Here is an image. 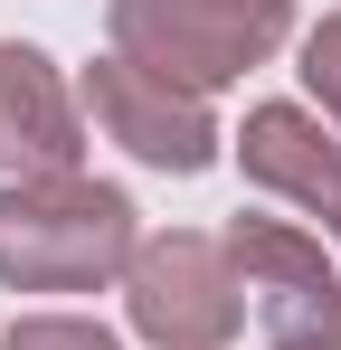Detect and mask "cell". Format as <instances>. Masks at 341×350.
Wrapping results in <instances>:
<instances>
[{
	"label": "cell",
	"mask_w": 341,
	"mask_h": 350,
	"mask_svg": "<svg viewBox=\"0 0 341 350\" xmlns=\"http://www.w3.org/2000/svg\"><path fill=\"white\" fill-rule=\"evenodd\" d=\"M294 76H303L313 114H323V123L341 133V10H323V19L303 29V66H294Z\"/></svg>",
	"instance_id": "9"
},
{
	"label": "cell",
	"mask_w": 341,
	"mask_h": 350,
	"mask_svg": "<svg viewBox=\"0 0 341 350\" xmlns=\"http://www.w3.org/2000/svg\"><path fill=\"white\" fill-rule=\"evenodd\" d=\"M237 171L256 180L266 199H284V208H303V218H323V228L341 237V133L313 105H247V123H237Z\"/></svg>",
	"instance_id": "7"
},
{
	"label": "cell",
	"mask_w": 341,
	"mask_h": 350,
	"mask_svg": "<svg viewBox=\"0 0 341 350\" xmlns=\"http://www.w3.org/2000/svg\"><path fill=\"white\" fill-rule=\"evenodd\" d=\"M76 105H86V123L105 142H123L142 171H170V180H199L218 161V142H227L218 114H209V95H190V85H170V76H152L133 57H114V48L86 66Z\"/></svg>",
	"instance_id": "5"
},
{
	"label": "cell",
	"mask_w": 341,
	"mask_h": 350,
	"mask_svg": "<svg viewBox=\"0 0 341 350\" xmlns=\"http://www.w3.org/2000/svg\"><path fill=\"white\" fill-rule=\"evenodd\" d=\"M105 38L190 95H227L294 38V0H105Z\"/></svg>",
	"instance_id": "2"
},
{
	"label": "cell",
	"mask_w": 341,
	"mask_h": 350,
	"mask_svg": "<svg viewBox=\"0 0 341 350\" xmlns=\"http://www.w3.org/2000/svg\"><path fill=\"white\" fill-rule=\"evenodd\" d=\"M123 322L142 350H227L247 332L237 303V265H227L218 228H162L133 246L123 265Z\"/></svg>",
	"instance_id": "3"
},
{
	"label": "cell",
	"mask_w": 341,
	"mask_h": 350,
	"mask_svg": "<svg viewBox=\"0 0 341 350\" xmlns=\"http://www.w3.org/2000/svg\"><path fill=\"white\" fill-rule=\"evenodd\" d=\"M133 246H142L133 189L95 171L0 180V284L10 293H105L123 284Z\"/></svg>",
	"instance_id": "1"
},
{
	"label": "cell",
	"mask_w": 341,
	"mask_h": 350,
	"mask_svg": "<svg viewBox=\"0 0 341 350\" xmlns=\"http://www.w3.org/2000/svg\"><path fill=\"white\" fill-rule=\"evenodd\" d=\"M227 265H237V303L256 350H341V265L323 237L294 218H227Z\"/></svg>",
	"instance_id": "4"
},
{
	"label": "cell",
	"mask_w": 341,
	"mask_h": 350,
	"mask_svg": "<svg viewBox=\"0 0 341 350\" xmlns=\"http://www.w3.org/2000/svg\"><path fill=\"white\" fill-rule=\"evenodd\" d=\"M57 171H86V105L48 48L0 38V180H57Z\"/></svg>",
	"instance_id": "6"
},
{
	"label": "cell",
	"mask_w": 341,
	"mask_h": 350,
	"mask_svg": "<svg viewBox=\"0 0 341 350\" xmlns=\"http://www.w3.org/2000/svg\"><path fill=\"white\" fill-rule=\"evenodd\" d=\"M0 350H123V332L86 322V312H19L0 332Z\"/></svg>",
	"instance_id": "8"
}]
</instances>
